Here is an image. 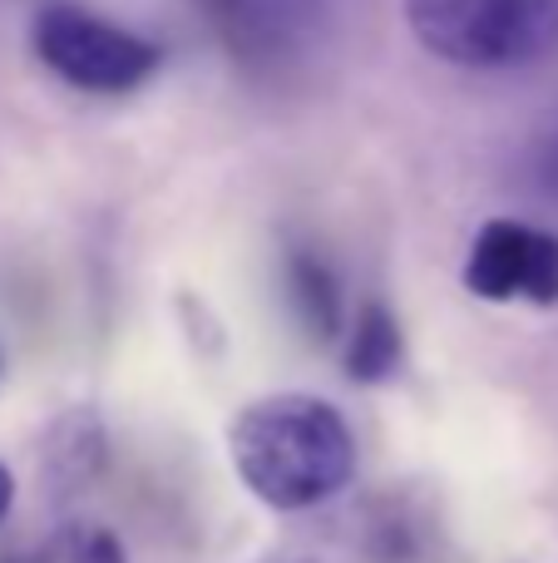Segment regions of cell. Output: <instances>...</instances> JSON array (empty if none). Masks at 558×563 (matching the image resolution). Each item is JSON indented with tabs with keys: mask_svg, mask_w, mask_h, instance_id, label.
<instances>
[{
	"mask_svg": "<svg viewBox=\"0 0 558 563\" xmlns=\"http://www.w3.org/2000/svg\"><path fill=\"white\" fill-rule=\"evenodd\" d=\"M10 563H129L119 534H109L104 525L94 519H69L59 525L55 534H45L25 559H10Z\"/></svg>",
	"mask_w": 558,
	"mask_h": 563,
	"instance_id": "obj_9",
	"label": "cell"
},
{
	"mask_svg": "<svg viewBox=\"0 0 558 563\" xmlns=\"http://www.w3.org/2000/svg\"><path fill=\"white\" fill-rule=\"evenodd\" d=\"M425 55L460 69H524L558 45V0H405Z\"/></svg>",
	"mask_w": 558,
	"mask_h": 563,
	"instance_id": "obj_2",
	"label": "cell"
},
{
	"mask_svg": "<svg viewBox=\"0 0 558 563\" xmlns=\"http://www.w3.org/2000/svg\"><path fill=\"white\" fill-rule=\"evenodd\" d=\"M227 460L267 509H316L356 475V435L322 396L277 390L257 396L227 420Z\"/></svg>",
	"mask_w": 558,
	"mask_h": 563,
	"instance_id": "obj_1",
	"label": "cell"
},
{
	"mask_svg": "<svg viewBox=\"0 0 558 563\" xmlns=\"http://www.w3.org/2000/svg\"><path fill=\"white\" fill-rule=\"evenodd\" d=\"M243 75L292 79L322 59L342 0H188Z\"/></svg>",
	"mask_w": 558,
	"mask_h": 563,
	"instance_id": "obj_4",
	"label": "cell"
},
{
	"mask_svg": "<svg viewBox=\"0 0 558 563\" xmlns=\"http://www.w3.org/2000/svg\"><path fill=\"white\" fill-rule=\"evenodd\" d=\"M99 460H104V430L94 410H69L65 420H55L45 445V475L55 495L85 489L99 475Z\"/></svg>",
	"mask_w": 558,
	"mask_h": 563,
	"instance_id": "obj_8",
	"label": "cell"
},
{
	"mask_svg": "<svg viewBox=\"0 0 558 563\" xmlns=\"http://www.w3.org/2000/svg\"><path fill=\"white\" fill-rule=\"evenodd\" d=\"M287 301H292L297 321L322 341L336 336L346 321L342 282H336L332 263H326L316 247H292V253H287Z\"/></svg>",
	"mask_w": 558,
	"mask_h": 563,
	"instance_id": "obj_7",
	"label": "cell"
},
{
	"mask_svg": "<svg viewBox=\"0 0 558 563\" xmlns=\"http://www.w3.org/2000/svg\"><path fill=\"white\" fill-rule=\"evenodd\" d=\"M401 366V321L386 301H361L346 327V346H342V371L361 386H381L395 376Z\"/></svg>",
	"mask_w": 558,
	"mask_h": 563,
	"instance_id": "obj_6",
	"label": "cell"
},
{
	"mask_svg": "<svg viewBox=\"0 0 558 563\" xmlns=\"http://www.w3.org/2000/svg\"><path fill=\"white\" fill-rule=\"evenodd\" d=\"M10 505H15V475H10V465L0 460V525H5Z\"/></svg>",
	"mask_w": 558,
	"mask_h": 563,
	"instance_id": "obj_10",
	"label": "cell"
},
{
	"mask_svg": "<svg viewBox=\"0 0 558 563\" xmlns=\"http://www.w3.org/2000/svg\"><path fill=\"white\" fill-rule=\"evenodd\" d=\"M277 563H292V559H277Z\"/></svg>",
	"mask_w": 558,
	"mask_h": 563,
	"instance_id": "obj_11",
	"label": "cell"
},
{
	"mask_svg": "<svg viewBox=\"0 0 558 563\" xmlns=\"http://www.w3.org/2000/svg\"><path fill=\"white\" fill-rule=\"evenodd\" d=\"M35 59L79 95H134L164 65V49L148 35L119 25L75 0H55L30 25Z\"/></svg>",
	"mask_w": 558,
	"mask_h": 563,
	"instance_id": "obj_3",
	"label": "cell"
},
{
	"mask_svg": "<svg viewBox=\"0 0 558 563\" xmlns=\"http://www.w3.org/2000/svg\"><path fill=\"white\" fill-rule=\"evenodd\" d=\"M465 291L480 301H558V238L520 218H490L465 253Z\"/></svg>",
	"mask_w": 558,
	"mask_h": 563,
	"instance_id": "obj_5",
	"label": "cell"
}]
</instances>
